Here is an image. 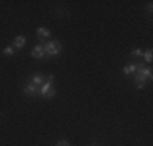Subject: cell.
<instances>
[{
    "label": "cell",
    "instance_id": "obj_1",
    "mask_svg": "<svg viewBox=\"0 0 153 146\" xmlns=\"http://www.w3.org/2000/svg\"><path fill=\"white\" fill-rule=\"evenodd\" d=\"M44 54L46 55H59V52L62 50V44L59 41H49V42H46L44 46Z\"/></svg>",
    "mask_w": 153,
    "mask_h": 146
},
{
    "label": "cell",
    "instance_id": "obj_2",
    "mask_svg": "<svg viewBox=\"0 0 153 146\" xmlns=\"http://www.w3.org/2000/svg\"><path fill=\"white\" fill-rule=\"evenodd\" d=\"M23 93L26 94V96H38L39 94V86L33 85V83H28V85L23 88Z\"/></svg>",
    "mask_w": 153,
    "mask_h": 146
},
{
    "label": "cell",
    "instance_id": "obj_3",
    "mask_svg": "<svg viewBox=\"0 0 153 146\" xmlns=\"http://www.w3.org/2000/svg\"><path fill=\"white\" fill-rule=\"evenodd\" d=\"M31 57H33V58H44V57H46L44 47H42L41 44L34 46V47H33V50H31Z\"/></svg>",
    "mask_w": 153,
    "mask_h": 146
},
{
    "label": "cell",
    "instance_id": "obj_4",
    "mask_svg": "<svg viewBox=\"0 0 153 146\" xmlns=\"http://www.w3.org/2000/svg\"><path fill=\"white\" fill-rule=\"evenodd\" d=\"M44 81H46V76L44 75H39V73L33 75L31 80H30V83H33V85H36V86H39V88L42 86V83H44Z\"/></svg>",
    "mask_w": 153,
    "mask_h": 146
},
{
    "label": "cell",
    "instance_id": "obj_5",
    "mask_svg": "<svg viewBox=\"0 0 153 146\" xmlns=\"http://www.w3.org/2000/svg\"><path fill=\"white\" fill-rule=\"evenodd\" d=\"M25 42H26V38H25V36H16L15 41H13V49H21V47L25 46Z\"/></svg>",
    "mask_w": 153,
    "mask_h": 146
},
{
    "label": "cell",
    "instance_id": "obj_6",
    "mask_svg": "<svg viewBox=\"0 0 153 146\" xmlns=\"http://www.w3.org/2000/svg\"><path fill=\"white\" fill-rule=\"evenodd\" d=\"M36 36L41 38V39H47L51 36V31L47 28H38V29H36Z\"/></svg>",
    "mask_w": 153,
    "mask_h": 146
},
{
    "label": "cell",
    "instance_id": "obj_7",
    "mask_svg": "<svg viewBox=\"0 0 153 146\" xmlns=\"http://www.w3.org/2000/svg\"><path fill=\"white\" fill-rule=\"evenodd\" d=\"M137 70V63H127L126 67L122 68V72H124V75H134Z\"/></svg>",
    "mask_w": 153,
    "mask_h": 146
},
{
    "label": "cell",
    "instance_id": "obj_8",
    "mask_svg": "<svg viewBox=\"0 0 153 146\" xmlns=\"http://www.w3.org/2000/svg\"><path fill=\"white\" fill-rule=\"evenodd\" d=\"M145 83H147V78H145L143 75H135V86L138 89H142V88L145 86Z\"/></svg>",
    "mask_w": 153,
    "mask_h": 146
},
{
    "label": "cell",
    "instance_id": "obj_9",
    "mask_svg": "<svg viewBox=\"0 0 153 146\" xmlns=\"http://www.w3.org/2000/svg\"><path fill=\"white\" fill-rule=\"evenodd\" d=\"M51 88H52V83H51V81H44V83H42V86L39 88V94L44 96V94L47 93V89H51Z\"/></svg>",
    "mask_w": 153,
    "mask_h": 146
},
{
    "label": "cell",
    "instance_id": "obj_10",
    "mask_svg": "<svg viewBox=\"0 0 153 146\" xmlns=\"http://www.w3.org/2000/svg\"><path fill=\"white\" fill-rule=\"evenodd\" d=\"M54 96H56V89H54V88H51V89H47V93L42 97H46V99H52Z\"/></svg>",
    "mask_w": 153,
    "mask_h": 146
},
{
    "label": "cell",
    "instance_id": "obj_11",
    "mask_svg": "<svg viewBox=\"0 0 153 146\" xmlns=\"http://www.w3.org/2000/svg\"><path fill=\"white\" fill-rule=\"evenodd\" d=\"M15 54V49L13 47H5L3 49V55H13Z\"/></svg>",
    "mask_w": 153,
    "mask_h": 146
},
{
    "label": "cell",
    "instance_id": "obj_12",
    "mask_svg": "<svg viewBox=\"0 0 153 146\" xmlns=\"http://www.w3.org/2000/svg\"><path fill=\"white\" fill-rule=\"evenodd\" d=\"M143 55H145V60H147V62H148V63H150V62H152V58H153V57H152V55H153V52H152V49H148V50H147V52H145V54H143Z\"/></svg>",
    "mask_w": 153,
    "mask_h": 146
},
{
    "label": "cell",
    "instance_id": "obj_13",
    "mask_svg": "<svg viewBox=\"0 0 153 146\" xmlns=\"http://www.w3.org/2000/svg\"><path fill=\"white\" fill-rule=\"evenodd\" d=\"M130 55H134V57H140V55H143V52H142L140 49H134L132 52H130Z\"/></svg>",
    "mask_w": 153,
    "mask_h": 146
},
{
    "label": "cell",
    "instance_id": "obj_14",
    "mask_svg": "<svg viewBox=\"0 0 153 146\" xmlns=\"http://www.w3.org/2000/svg\"><path fill=\"white\" fill-rule=\"evenodd\" d=\"M57 146H70L67 143V141H59V143H57Z\"/></svg>",
    "mask_w": 153,
    "mask_h": 146
},
{
    "label": "cell",
    "instance_id": "obj_15",
    "mask_svg": "<svg viewBox=\"0 0 153 146\" xmlns=\"http://www.w3.org/2000/svg\"><path fill=\"white\" fill-rule=\"evenodd\" d=\"M91 146H94V145H91Z\"/></svg>",
    "mask_w": 153,
    "mask_h": 146
}]
</instances>
